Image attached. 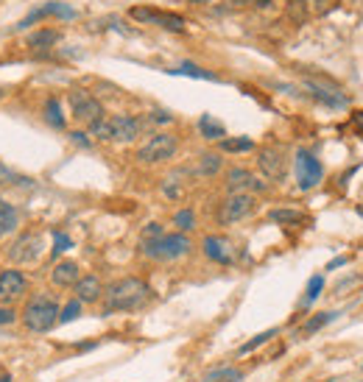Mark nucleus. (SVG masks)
Segmentation results:
<instances>
[{
	"label": "nucleus",
	"mask_w": 363,
	"mask_h": 382,
	"mask_svg": "<svg viewBox=\"0 0 363 382\" xmlns=\"http://www.w3.org/2000/svg\"><path fill=\"white\" fill-rule=\"evenodd\" d=\"M322 290H324V276L322 274H316V276H310V282H308V293H305V307H310L319 296H322Z\"/></svg>",
	"instance_id": "7c9ffc66"
},
{
	"label": "nucleus",
	"mask_w": 363,
	"mask_h": 382,
	"mask_svg": "<svg viewBox=\"0 0 363 382\" xmlns=\"http://www.w3.org/2000/svg\"><path fill=\"white\" fill-rule=\"evenodd\" d=\"M229 6H235V8H246V6H254V0H229Z\"/></svg>",
	"instance_id": "a19ab883"
},
{
	"label": "nucleus",
	"mask_w": 363,
	"mask_h": 382,
	"mask_svg": "<svg viewBox=\"0 0 363 382\" xmlns=\"http://www.w3.org/2000/svg\"><path fill=\"white\" fill-rule=\"evenodd\" d=\"M291 3H308V0H291Z\"/></svg>",
	"instance_id": "c03bdc74"
},
{
	"label": "nucleus",
	"mask_w": 363,
	"mask_h": 382,
	"mask_svg": "<svg viewBox=\"0 0 363 382\" xmlns=\"http://www.w3.org/2000/svg\"><path fill=\"white\" fill-rule=\"evenodd\" d=\"M177 151H179V140L171 132H157L137 148V162L140 165H160V162L174 160Z\"/></svg>",
	"instance_id": "39448f33"
},
{
	"label": "nucleus",
	"mask_w": 363,
	"mask_h": 382,
	"mask_svg": "<svg viewBox=\"0 0 363 382\" xmlns=\"http://www.w3.org/2000/svg\"><path fill=\"white\" fill-rule=\"evenodd\" d=\"M59 313H62V304L56 296L50 293H34L22 302V313H20V321L28 332H36V335H45L50 332L56 324H59Z\"/></svg>",
	"instance_id": "f03ea898"
},
{
	"label": "nucleus",
	"mask_w": 363,
	"mask_h": 382,
	"mask_svg": "<svg viewBox=\"0 0 363 382\" xmlns=\"http://www.w3.org/2000/svg\"><path fill=\"white\" fill-rule=\"evenodd\" d=\"M160 234H165L163 226H160V223H149L146 232H143V240H151V237H160Z\"/></svg>",
	"instance_id": "e433bc0d"
},
{
	"label": "nucleus",
	"mask_w": 363,
	"mask_h": 382,
	"mask_svg": "<svg viewBox=\"0 0 363 382\" xmlns=\"http://www.w3.org/2000/svg\"><path fill=\"white\" fill-rule=\"evenodd\" d=\"M78 279H81V268L76 260H59L50 271V282L56 288H76Z\"/></svg>",
	"instance_id": "f3484780"
},
{
	"label": "nucleus",
	"mask_w": 363,
	"mask_h": 382,
	"mask_svg": "<svg viewBox=\"0 0 363 382\" xmlns=\"http://www.w3.org/2000/svg\"><path fill=\"white\" fill-rule=\"evenodd\" d=\"M187 3H196V6H207V3H212V0H187Z\"/></svg>",
	"instance_id": "37998d69"
},
{
	"label": "nucleus",
	"mask_w": 363,
	"mask_h": 382,
	"mask_svg": "<svg viewBox=\"0 0 363 382\" xmlns=\"http://www.w3.org/2000/svg\"><path fill=\"white\" fill-rule=\"evenodd\" d=\"M193 248L190 237L182 234V232H171V234H160V237H151V240H140V251L149 257V260H157V262H171V260H182L187 257Z\"/></svg>",
	"instance_id": "20e7f679"
},
{
	"label": "nucleus",
	"mask_w": 363,
	"mask_h": 382,
	"mask_svg": "<svg viewBox=\"0 0 363 382\" xmlns=\"http://www.w3.org/2000/svg\"><path fill=\"white\" fill-rule=\"evenodd\" d=\"M17 182H25V179H20L8 165L0 162V188H6V185H17Z\"/></svg>",
	"instance_id": "72a5a7b5"
},
{
	"label": "nucleus",
	"mask_w": 363,
	"mask_h": 382,
	"mask_svg": "<svg viewBox=\"0 0 363 382\" xmlns=\"http://www.w3.org/2000/svg\"><path fill=\"white\" fill-rule=\"evenodd\" d=\"M73 293H76V299H78L81 304H95V302L104 299V282H101L95 274H87V276H81V279L76 282Z\"/></svg>",
	"instance_id": "dca6fc26"
},
{
	"label": "nucleus",
	"mask_w": 363,
	"mask_h": 382,
	"mask_svg": "<svg viewBox=\"0 0 363 382\" xmlns=\"http://www.w3.org/2000/svg\"><path fill=\"white\" fill-rule=\"evenodd\" d=\"M25 293H28V276L17 268H3L0 271V304L14 307L25 302Z\"/></svg>",
	"instance_id": "9d476101"
},
{
	"label": "nucleus",
	"mask_w": 363,
	"mask_h": 382,
	"mask_svg": "<svg viewBox=\"0 0 363 382\" xmlns=\"http://www.w3.org/2000/svg\"><path fill=\"white\" fill-rule=\"evenodd\" d=\"M257 168L266 179L271 182H282L288 174V154L282 146H263L257 151Z\"/></svg>",
	"instance_id": "1a4fd4ad"
},
{
	"label": "nucleus",
	"mask_w": 363,
	"mask_h": 382,
	"mask_svg": "<svg viewBox=\"0 0 363 382\" xmlns=\"http://www.w3.org/2000/svg\"><path fill=\"white\" fill-rule=\"evenodd\" d=\"M221 168H224V160H221V154H215V151H207V154H201V157H198L196 174H198V176H215Z\"/></svg>",
	"instance_id": "4be33fe9"
},
{
	"label": "nucleus",
	"mask_w": 363,
	"mask_h": 382,
	"mask_svg": "<svg viewBox=\"0 0 363 382\" xmlns=\"http://www.w3.org/2000/svg\"><path fill=\"white\" fill-rule=\"evenodd\" d=\"M254 6H257V8H266V6H271V0H254Z\"/></svg>",
	"instance_id": "79ce46f5"
},
{
	"label": "nucleus",
	"mask_w": 363,
	"mask_h": 382,
	"mask_svg": "<svg viewBox=\"0 0 363 382\" xmlns=\"http://www.w3.org/2000/svg\"><path fill=\"white\" fill-rule=\"evenodd\" d=\"M268 218H271L274 223H280V226H299V223L308 220V215L299 212V209H271Z\"/></svg>",
	"instance_id": "5701e85b"
},
{
	"label": "nucleus",
	"mask_w": 363,
	"mask_h": 382,
	"mask_svg": "<svg viewBox=\"0 0 363 382\" xmlns=\"http://www.w3.org/2000/svg\"><path fill=\"white\" fill-rule=\"evenodd\" d=\"M174 226H177V232H182V234H187V232H193L196 229V212L193 209H179L177 215H174Z\"/></svg>",
	"instance_id": "c756f323"
},
{
	"label": "nucleus",
	"mask_w": 363,
	"mask_h": 382,
	"mask_svg": "<svg viewBox=\"0 0 363 382\" xmlns=\"http://www.w3.org/2000/svg\"><path fill=\"white\" fill-rule=\"evenodd\" d=\"M305 87L310 90L313 98H319L327 106H344L347 104V92L327 78H305Z\"/></svg>",
	"instance_id": "4468645a"
},
{
	"label": "nucleus",
	"mask_w": 363,
	"mask_h": 382,
	"mask_svg": "<svg viewBox=\"0 0 363 382\" xmlns=\"http://www.w3.org/2000/svg\"><path fill=\"white\" fill-rule=\"evenodd\" d=\"M226 192H263L268 185L266 182H260L252 171H246V168H229L226 171Z\"/></svg>",
	"instance_id": "2eb2a0df"
},
{
	"label": "nucleus",
	"mask_w": 363,
	"mask_h": 382,
	"mask_svg": "<svg viewBox=\"0 0 363 382\" xmlns=\"http://www.w3.org/2000/svg\"><path fill=\"white\" fill-rule=\"evenodd\" d=\"M201 251H204V257H207L210 262H215V265H232V262L238 260L235 243H232L229 237H224V234H207V237L201 240Z\"/></svg>",
	"instance_id": "ddd939ff"
},
{
	"label": "nucleus",
	"mask_w": 363,
	"mask_h": 382,
	"mask_svg": "<svg viewBox=\"0 0 363 382\" xmlns=\"http://www.w3.org/2000/svg\"><path fill=\"white\" fill-rule=\"evenodd\" d=\"M17 223H20V212H17V206L0 198V237L8 234V232H14Z\"/></svg>",
	"instance_id": "aec40b11"
},
{
	"label": "nucleus",
	"mask_w": 363,
	"mask_h": 382,
	"mask_svg": "<svg viewBox=\"0 0 363 382\" xmlns=\"http://www.w3.org/2000/svg\"><path fill=\"white\" fill-rule=\"evenodd\" d=\"M42 251H45V237H42V232H22L20 237L11 240V246H8V260H11L14 265H34V262H39Z\"/></svg>",
	"instance_id": "0eeeda50"
},
{
	"label": "nucleus",
	"mask_w": 363,
	"mask_h": 382,
	"mask_svg": "<svg viewBox=\"0 0 363 382\" xmlns=\"http://www.w3.org/2000/svg\"><path fill=\"white\" fill-rule=\"evenodd\" d=\"M0 98H3V90H0Z\"/></svg>",
	"instance_id": "a18cd8bd"
},
{
	"label": "nucleus",
	"mask_w": 363,
	"mask_h": 382,
	"mask_svg": "<svg viewBox=\"0 0 363 382\" xmlns=\"http://www.w3.org/2000/svg\"><path fill=\"white\" fill-rule=\"evenodd\" d=\"M341 313H319V316H313L310 321H305L302 324V330H299V335L302 338H308V335H313V332H319L322 327H327V324H333L336 318H338Z\"/></svg>",
	"instance_id": "393cba45"
},
{
	"label": "nucleus",
	"mask_w": 363,
	"mask_h": 382,
	"mask_svg": "<svg viewBox=\"0 0 363 382\" xmlns=\"http://www.w3.org/2000/svg\"><path fill=\"white\" fill-rule=\"evenodd\" d=\"M347 262H350L347 257H336V260H333V262L327 265V271H336V268H341V265H347Z\"/></svg>",
	"instance_id": "ea45409f"
},
{
	"label": "nucleus",
	"mask_w": 363,
	"mask_h": 382,
	"mask_svg": "<svg viewBox=\"0 0 363 382\" xmlns=\"http://www.w3.org/2000/svg\"><path fill=\"white\" fill-rule=\"evenodd\" d=\"M277 335H280V330H277V327H274V330H266V332H260V335H254V338H252L249 344H243V346H240L238 352H240V355H249V352H254V349H260L263 344H268V341H271V338H277Z\"/></svg>",
	"instance_id": "c85d7f7f"
},
{
	"label": "nucleus",
	"mask_w": 363,
	"mask_h": 382,
	"mask_svg": "<svg viewBox=\"0 0 363 382\" xmlns=\"http://www.w3.org/2000/svg\"><path fill=\"white\" fill-rule=\"evenodd\" d=\"M198 132H201V137L204 140H224L226 137V129H224V123H218L212 115H201L198 118Z\"/></svg>",
	"instance_id": "6ab92c4d"
},
{
	"label": "nucleus",
	"mask_w": 363,
	"mask_h": 382,
	"mask_svg": "<svg viewBox=\"0 0 363 382\" xmlns=\"http://www.w3.org/2000/svg\"><path fill=\"white\" fill-rule=\"evenodd\" d=\"M352 126H355V132L363 137V109H358V112H352Z\"/></svg>",
	"instance_id": "58836bf2"
},
{
	"label": "nucleus",
	"mask_w": 363,
	"mask_h": 382,
	"mask_svg": "<svg viewBox=\"0 0 363 382\" xmlns=\"http://www.w3.org/2000/svg\"><path fill=\"white\" fill-rule=\"evenodd\" d=\"M56 42H59V31H53V28H42L28 36V48H34V50H48Z\"/></svg>",
	"instance_id": "412c9836"
},
{
	"label": "nucleus",
	"mask_w": 363,
	"mask_h": 382,
	"mask_svg": "<svg viewBox=\"0 0 363 382\" xmlns=\"http://www.w3.org/2000/svg\"><path fill=\"white\" fill-rule=\"evenodd\" d=\"M324 179V165L316 160V154L310 151H296V182L299 190H313L319 182Z\"/></svg>",
	"instance_id": "9b49d317"
},
{
	"label": "nucleus",
	"mask_w": 363,
	"mask_h": 382,
	"mask_svg": "<svg viewBox=\"0 0 363 382\" xmlns=\"http://www.w3.org/2000/svg\"><path fill=\"white\" fill-rule=\"evenodd\" d=\"M257 209V198L252 192H226V198L218 204V223L232 226L246 218H252Z\"/></svg>",
	"instance_id": "423d86ee"
},
{
	"label": "nucleus",
	"mask_w": 363,
	"mask_h": 382,
	"mask_svg": "<svg viewBox=\"0 0 363 382\" xmlns=\"http://www.w3.org/2000/svg\"><path fill=\"white\" fill-rule=\"evenodd\" d=\"M154 290L146 279L140 276H123L112 285L104 288V316H112V313H135V310H143L149 302H151Z\"/></svg>",
	"instance_id": "f257e3e1"
},
{
	"label": "nucleus",
	"mask_w": 363,
	"mask_h": 382,
	"mask_svg": "<svg viewBox=\"0 0 363 382\" xmlns=\"http://www.w3.org/2000/svg\"><path fill=\"white\" fill-rule=\"evenodd\" d=\"M132 20L137 22H149V25H160V28H168V31H184V17L174 14V11H160V8H149V6H135L129 11Z\"/></svg>",
	"instance_id": "f8f14e48"
},
{
	"label": "nucleus",
	"mask_w": 363,
	"mask_h": 382,
	"mask_svg": "<svg viewBox=\"0 0 363 382\" xmlns=\"http://www.w3.org/2000/svg\"><path fill=\"white\" fill-rule=\"evenodd\" d=\"M81 310H84V304H81L78 299H70V302L62 307V313H59V324H70V321H76V318L81 316Z\"/></svg>",
	"instance_id": "2f4dec72"
},
{
	"label": "nucleus",
	"mask_w": 363,
	"mask_h": 382,
	"mask_svg": "<svg viewBox=\"0 0 363 382\" xmlns=\"http://www.w3.org/2000/svg\"><path fill=\"white\" fill-rule=\"evenodd\" d=\"M70 137H73V143H78V146H84V148H90V134H84V132H73Z\"/></svg>",
	"instance_id": "4c0bfd02"
},
{
	"label": "nucleus",
	"mask_w": 363,
	"mask_h": 382,
	"mask_svg": "<svg viewBox=\"0 0 363 382\" xmlns=\"http://www.w3.org/2000/svg\"><path fill=\"white\" fill-rule=\"evenodd\" d=\"M168 73H174V76H190V78H201V81H215V76H212L210 70H201V67H196V64H190V62H184V64L168 70Z\"/></svg>",
	"instance_id": "cd10ccee"
},
{
	"label": "nucleus",
	"mask_w": 363,
	"mask_h": 382,
	"mask_svg": "<svg viewBox=\"0 0 363 382\" xmlns=\"http://www.w3.org/2000/svg\"><path fill=\"white\" fill-rule=\"evenodd\" d=\"M221 151L224 154H249V151H254V140L252 137H224Z\"/></svg>",
	"instance_id": "b1692460"
},
{
	"label": "nucleus",
	"mask_w": 363,
	"mask_h": 382,
	"mask_svg": "<svg viewBox=\"0 0 363 382\" xmlns=\"http://www.w3.org/2000/svg\"><path fill=\"white\" fill-rule=\"evenodd\" d=\"M45 120H48L53 129H64V115H62L59 98H48V101H45Z\"/></svg>",
	"instance_id": "bb28decb"
},
{
	"label": "nucleus",
	"mask_w": 363,
	"mask_h": 382,
	"mask_svg": "<svg viewBox=\"0 0 363 382\" xmlns=\"http://www.w3.org/2000/svg\"><path fill=\"white\" fill-rule=\"evenodd\" d=\"M48 14H56V17H62V20H73V17H76V8L64 6V3H45V6H36V8H34L28 17H22L17 28H28L31 22H36V20L48 17Z\"/></svg>",
	"instance_id": "a211bd4d"
},
{
	"label": "nucleus",
	"mask_w": 363,
	"mask_h": 382,
	"mask_svg": "<svg viewBox=\"0 0 363 382\" xmlns=\"http://www.w3.org/2000/svg\"><path fill=\"white\" fill-rule=\"evenodd\" d=\"M243 380V372L240 369H232V366H221L215 372H210L201 382H240Z\"/></svg>",
	"instance_id": "a878e982"
},
{
	"label": "nucleus",
	"mask_w": 363,
	"mask_h": 382,
	"mask_svg": "<svg viewBox=\"0 0 363 382\" xmlns=\"http://www.w3.org/2000/svg\"><path fill=\"white\" fill-rule=\"evenodd\" d=\"M53 240H56V243H53V254H62V251H67V248H70V237H67V234L56 232V234H53Z\"/></svg>",
	"instance_id": "f704fd0d"
},
{
	"label": "nucleus",
	"mask_w": 363,
	"mask_h": 382,
	"mask_svg": "<svg viewBox=\"0 0 363 382\" xmlns=\"http://www.w3.org/2000/svg\"><path fill=\"white\" fill-rule=\"evenodd\" d=\"M341 0H313V14H319V17H327L336 6H338Z\"/></svg>",
	"instance_id": "473e14b6"
},
{
	"label": "nucleus",
	"mask_w": 363,
	"mask_h": 382,
	"mask_svg": "<svg viewBox=\"0 0 363 382\" xmlns=\"http://www.w3.org/2000/svg\"><path fill=\"white\" fill-rule=\"evenodd\" d=\"M17 321V313H14V307H6V304H0V327H8V324H14Z\"/></svg>",
	"instance_id": "c9c22d12"
},
{
	"label": "nucleus",
	"mask_w": 363,
	"mask_h": 382,
	"mask_svg": "<svg viewBox=\"0 0 363 382\" xmlns=\"http://www.w3.org/2000/svg\"><path fill=\"white\" fill-rule=\"evenodd\" d=\"M67 98H70L73 118H76L78 123H84L87 129L104 118V104H101L95 95H90L87 90H70V95H67Z\"/></svg>",
	"instance_id": "6e6552de"
},
{
	"label": "nucleus",
	"mask_w": 363,
	"mask_h": 382,
	"mask_svg": "<svg viewBox=\"0 0 363 382\" xmlns=\"http://www.w3.org/2000/svg\"><path fill=\"white\" fill-rule=\"evenodd\" d=\"M143 120L135 118V115H104L98 123L90 126V137L95 140H104V143H121V146H129L135 143L140 134H143Z\"/></svg>",
	"instance_id": "7ed1b4c3"
}]
</instances>
